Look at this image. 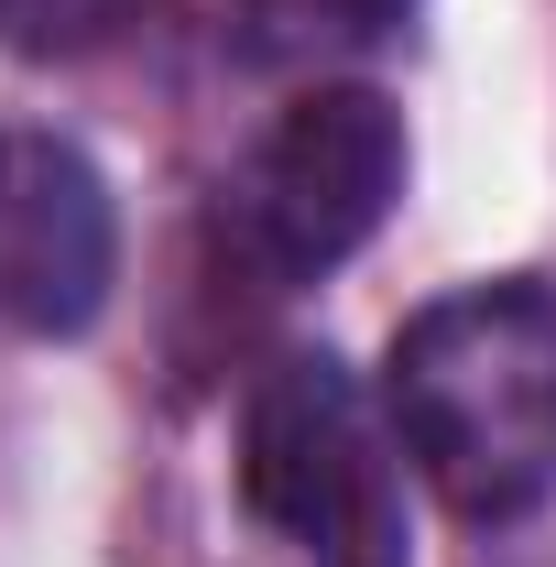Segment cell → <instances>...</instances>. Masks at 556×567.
Segmentation results:
<instances>
[{
    "mask_svg": "<svg viewBox=\"0 0 556 567\" xmlns=\"http://www.w3.org/2000/svg\"><path fill=\"white\" fill-rule=\"evenodd\" d=\"M240 502L317 567H415L393 436L328 350H295L251 382V404H240Z\"/></svg>",
    "mask_w": 556,
    "mask_h": 567,
    "instance_id": "obj_2",
    "label": "cell"
},
{
    "mask_svg": "<svg viewBox=\"0 0 556 567\" xmlns=\"http://www.w3.org/2000/svg\"><path fill=\"white\" fill-rule=\"evenodd\" d=\"M142 0H0V44L11 55H99Z\"/></svg>",
    "mask_w": 556,
    "mask_h": 567,
    "instance_id": "obj_5",
    "label": "cell"
},
{
    "mask_svg": "<svg viewBox=\"0 0 556 567\" xmlns=\"http://www.w3.org/2000/svg\"><path fill=\"white\" fill-rule=\"evenodd\" d=\"M404 197V121L371 87H306L274 132L251 142V164L229 175L218 229L262 284H306L349 262Z\"/></svg>",
    "mask_w": 556,
    "mask_h": 567,
    "instance_id": "obj_3",
    "label": "cell"
},
{
    "mask_svg": "<svg viewBox=\"0 0 556 567\" xmlns=\"http://www.w3.org/2000/svg\"><path fill=\"white\" fill-rule=\"evenodd\" d=\"M121 284V218L99 164L55 132H0V328L76 339Z\"/></svg>",
    "mask_w": 556,
    "mask_h": 567,
    "instance_id": "obj_4",
    "label": "cell"
},
{
    "mask_svg": "<svg viewBox=\"0 0 556 567\" xmlns=\"http://www.w3.org/2000/svg\"><path fill=\"white\" fill-rule=\"evenodd\" d=\"M382 404L447 513L524 524L556 492V295L546 284L436 295L382 360Z\"/></svg>",
    "mask_w": 556,
    "mask_h": 567,
    "instance_id": "obj_1",
    "label": "cell"
},
{
    "mask_svg": "<svg viewBox=\"0 0 556 567\" xmlns=\"http://www.w3.org/2000/svg\"><path fill=\"white\" fill-rule=\"evenodd\" d=\"M262 33H284V44H371V33H393L415 0H240Z\"/></svg>",
    "mask_w": 556,
    "mask_h": 567,
    "instance_id": "obj_6",
    "label": "cell"
}]
</instances>
